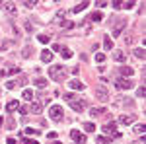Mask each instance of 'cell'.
<instances>
[{
    "mask_svg": "<svg viewBox=\"0 0 146 144\" xmlns=\"http://www.w3.org/2000/svg\"><path fill=\"white\" fill-rule=\"evenodd\" d=\"M49 76L53 78L55 82H58V80H64V78H66V68L62 66V64L51 66V68H49Z\"/></svg>",
    "mask_w": 146,
    "mask_h": 144,
    "instance_id": "1",
    "label": "cell"
},
{
    "mask_svg": "<svg viewBox=\"0 0 146 144\" xmlns=\"http://www.w3.org/2000/svg\"><path fill=\"white\" fill-rule=\"evenodd\" d=\"M49 117H51L53 121H60V119L64 117V109H62L60 105H51V107H49Z\"/></svg>",
    "mask_w": 146,
    "mask_h": 144,
    "instance_id": "2",
    "label": "cell"
},
{
    "mask_svg": "<svg viewBox=\"0 0 146 144\" xmlns=\"http://www.w3.org/2000/svg\"><path fill=\"white\" fill-rule=\"evenodd\" d=\"M133 86H135V82L131 78H119V80H115V88L117 90H131Z\"/></svg>",
    "mask_w": 146,
    "mask_h": 144,
    "instance_id": "3",
    "label": "cell"
},
{
    "mask_svg": "<svg viewBox=\"0 0 146 144\" xmlns=\"http://www.w3.org/2000/svg\"><path fill=\"white\" fill-rule=\"evenodd\" d=\"M25 84H27V78H18V80H8L6 82V88L14 90V88H18V86H25Z\"/></svg>",
    "mask_w": 146,
    "mask_h": 144,
    "instance_id": "4",
    "label": "cell"
},
{
    "mask_svg": "<svg viewBox=\"0 0 146 144\" xmlns=\"http://www.w3.org/2000/svg\"><path fill=\"white\" fill-rule=\"evenodd\" d=\"M70 138H72V140H74V142H76V144H84V142H86V140H88V138H86L84 134L80 133V131H74V129L70 131Z\"/></svg>",
    "mask_w": 146,
    "mask_h": 144,
    "instance_id": "5",
    "label": "cell"
},
{
    "mask_svg": "<svg viewBox=\"0 0 146 144\" xmlns=\"http://www.w3.org/2000/svg\"><path fill=\"white\" fill-rule=\"evenodd\" d=\"M96 98L100 101H109V92L105 88H101V86H98V88H96Z\"/></svg>",
    "mask_w": 146,
    "mask_h": 144,
    "instance_id": "6",
    "label": "cell"
},
{
    "mask_svg": "<svg viewBox=\"0 0 146 144\" xmlns=\"http://www.w3.org/2000/svg\"><path fill=\"white\" fill-rule=\"evenodd\" d=\"M127 27V20H121V22L117 23L115 27H113V37H119V35L123 33V29Z\"/></svg>",
    "mask_w": 146,
    "mask_h": 144,
    "instance_id": "7",
    "label": "cell"
},
{
    "mask_svg": "<svg viewBox=\"0 0 146 144\" xmlns=\"http://www.w3.org/2000/svg\"><path fill=\"white\" fill-rule=\"evenodd\" d=\"M68 88H70V90H76V92H82V90L86 88V86H84V84H82L80 80H76V78H72V80L68 82Z\"/></svg>",
    "mask_w": 146,
    "mask_h": 144,
    "instance_id": "8",
    "label": "cell"
},
{
    "mask_svg": "<svg viewBox=\"0 0 146 144\" xmlns=\"http://www.w3.org/2000/svg\"><path fill=\"white\" fill-rule=\"evenodd\" d=\"M70 105H72V109L76 111V113H80V111L86 109V101H82V100H74V101H70Z\"/></svg>",
    "mask_w": 146,
    "mask_h": 144,
    "instance_id": "9",
    "label": "cell"
},
{
    "mask_svg": "<svg viewBox=\"0 0 146 144\" xmlns=\"http://www.w3.org/2000/svg\"><path fill=\"white\" fill-rule=\"evenodd\" d=\"M0 8H4V10L8 12V14H16V4L14 2H0Z\"/></svg>",
    "mask_w": 146,
    "mask_h": 144,
    "instance_id": "10",
    "label": "cell"
},
{
    "mask_svg": "<svg viewBox=\"0 0 146 144\" xmlns=\"http://www.w3.org/2000/svg\"><path fill=\"white\" fill-rule=\"evenodd\" d=\"M135 115H121L119 117V125H133L135 123Z\"/></svg>",
    "mask_w": 146,
    "mask_h": 144,
    "instance_id": "11",
    "label": "cell"
},
{
    "mask_svg": "<svg viewBox=\"0 0 146 144\" xmlns=\"http://www.w3.org/2000/svg\"><path fill=\"white\" fill-rule=\"evenodd\" d=\"M20 107V101H16V100H10L8 103H6V111H8V115L10 113H14V111Z\"/></svg>",
    "mask_w": 146,
    "mask_h": 144,
    "instance_id": "12",
    "label": "cell"
},
{
    "mask_svg": "<svg viewBox=\"0 0 146 144\" xmlns=\"http://www.w3.org/2000/svg\"><path fill=\"white\" fill-rule=\"evenodd\" d=\"M29 111L39 115V113L43 111V101H33V103H31V107H29Z\"/></svg>",
    "mask_w": 146,
    "mask_h": 144,
    "instance_id": "13",
    "label": "cell"
},
{
    "mask_svg": "<svg viewBox=\"0 0 146 144\" xmlns=\"http://www.w3.org/2000/svg\"><path fill=\"white\" fill-rule=\"evenodd\" d=\"M88 4H90L88 0H84V2H80V4H76V6L72 8V14H80L82 10H86V8H88Z\"/></svg>",
    "mask_w": 146,
    "mask_h": 144,
    "instance_id": "14",
    "label": "cell"
},
{
    "mask_svg": "<svg viewBox=\"0 0 146 144\" xmlns=\"http://www.w3.org/2000/svg\"><path fill=\"white\" fill-rule=\"evenodd\" d=\"M119 74H121V76H135V68L121 66V68H119Z\"/></svg>",
    "mask_w": 146,
    "mask_h": 144,
    "instance_id": "15",
    "label": "cell"
},
{
    "mask_svg": "<svg viewBox=\"0 0 146 144\" xmlns=\"http://www.w3.org/2000/svg\"><path fill=\"white\" fill-rule=\"evenodd\" d=\"M41 60H43V62H51V60H53V53H51L49 49H43V51H41Z\"/></svg>",
    "mask_w": 146,
    "mask_h": 144,
    "instance_id": "16",
    "label": "cell"
},
{
    "mask_svg": "<svg viewBox=\"0 0 146 144\" xmlns=\"http://www.w3.org/2000/svg\"><path fill=\"white\" fill-rule=\"evenodd\" d=\"M22 98H23L25 101H31V100H33V90L23 88V92H22Z\"/></svg>",
    "mask_w": 146,
    "mask_h": 144,
    "instance_id": "17",
    "label": "cell"
},
{
    "mask_svg": "<svg viewBox=\"0 0 146 144\" xmlns=\"http://www.w3.org/2000/svg\"><path fill=\"white\" fill-rule=\"evenodd\" d=\"M115 127H117V123H107V125L103 127V133H107V134L117 133V131H115Z\"/></svg>",
    "mask_w": 146,
    "mask_h": 144,
    "instance_id": "18",
    "label": "cell"
},
{
    "mask_svg": "<svg viewBox=\"0 0 146 144\" xmlns=\"http://www.w3.org/2000/svg\"><path fill=\"white\" fill-rule=\"evenodd\" d=\"M33 84L37 86V88H41V90L47 88V80L45 78H33Z\"/></svg>",
    "mask_w": 146,
    "mask_h": 144,
    "instance_id": "19",
    "label": "cell"
},
{
    "mask_svg": "<svg viewBox=\"0 0 146 144\" xmlns=\"http://www.w3.org/2000/svg\"><path fill=\"white\" fill-rule=\"evenodd\" d=\"M90 20H92V22H101V20H103V14H101L100 10H98V12H92V14H90Z\"/></svg>",
    "mask_w": 146,
    "mask_h": 144,
    "instance_id": "20",
    "label": "cell"
},
{
    "mask_svg": "<svg viewBox=\"0 0 146 144\" xmlns=\"http://www.w3.org/2000/svg\"><path fill=\"white\" fill-rule=\"evenodd\" d=\"M103 111H105V109H101V107H92L90 115H92V117H100V115H103Z\"/></svg>",
    "mask_w": 146,
    "mask_h": 144,
    "instance_id": "21",
    "label": "cell"
},
{
    "mask_svg": "<svg viewBox=\"0 0 146 144\" xmlns=\"http://www.w3.org/2000/svg\"><path fill=\"white\" fill-rule=\"evenodd\" d=\"M135 56L138 58V60H144V49H142V47H136L135 49Z\"/></svg>",
    "mask_w": 146,
    "mask_h": 144,
    "instance_id": "22",
    "label": "cell"
},
{
    "mask_svg": "<svg viewBox=\"0 0 146 144\" xmlns=\"http://www.w3.org/2000/svg\"><path fill=\"white\" fill-rule=\"evenodd\" d=\"M109 142H111V140H109L105 134H100V136L96 138V144H109Z\"/></svg>",
    "mask_w": 146,
    "mask_h": 144,
    "instance_id": "23",
    "label": "cell"
},
{
    "mask_svg": "<svg viewBox=\"0 0 146 144\" xmlns=\"http://www.w3.org/2000/svg\"><path fill=\"white\" fill-rule=\"evenodd\" d=\"M113 58H115L117 62H123V60H125V55H123V51H115V53H113Z\"/></svg>",
    "mask_w": 146,
    "mask_h": 144,
    "instance_id": "24",
    "label": "cell"
},
{
    "mask_svg": "<svg viewBox=\"0 0 146 144\" xmlns=\"http://www.w3.org/2000/svg\"><path fill=\"white\" fill-rule=\"evenodd\" d=\"M103 47H105V49H113V41H111V37H107V35L103 37Z\"/></svg>",
    "mask_w": 146,
    "mask_h": 144,
    "instance_id": "25",
    "label": "cell"
},
{
    "mask_svg": "<svg viewBox=\"0 0 146 144\" xmlns=\"http://www.w3.org/2000/svg\"><path fill=\"white\" fill-rule=\"evenodd\" d=\"M84 131H86V133H94V131H96V125H94V123H86V125H84Z\"/></svg>",
    "mask_w": 146,
    "mask_h": 144,
    "instance_id": "26",
    "label": "cell"
},
{
    "mask_svg": "<svg viewBox=\"0 0 146 144\" xmlns=\"http://www.w3.org/2000/svg\"><path fill=\"white\" fill-rule=\"evenodd\" d=\"M125 43H127V45H133V43H135V35H133V33H127V35H125Z\"/></svg>",
    "mask_w": 146,
    "mask_h": 144,
    "instance_id": "27",
    "label": "cell"
},
{
    "mask_svg": "<svg viewBox=\"0 0 146 144\" xmlns=\"http://www.w3.org/2000/svg\"><path fill=\"white\" fill-rule=\"evenodd\" d=\"M37 39H39V43H43V45H47L49 41H51V37H49V35H37Z\"/></svg>",
    "mask_w": 146,
    "mask_h": 144,
    "instance_id": "28",
    "label": "cell"
},
{
    "mask_svg": "<svg viewBox=\"0 0 146 144\" xmlns=\"http://www.w3.org/2000/svg\"><path fill=\"white\" fill-rule=\"evenodd\" d=\"M8 74H20V66H10L6 70V76H8Z\"/></svg>",
    "mask_w": 146,
    "mask_h": 144,
    "instance_id": "29",
    "label": "cell"
},
{
    "mask_svg": "<svg viewBox=\"0 0 146 144\" xmlns=\"http://www.w3.org/2000/svg\"><path fill=\"white\" fill-rule=\"evenodd\" d=\"M60 55H62V58H70L72 56V51L70 49H60Z\"/></svg>",
    "mask_w": 146,
    "mask_h": 144,
    "instance_id": "30",
    "label": "cell"
},
{
    "mask_svg": "<svg viewBox=\"0 0 146 144\" xmlns=\"http://www.w3.org/2000/svg\"><path fill=\"white\" fill-rule=\"evenodd\" d=\"M22 55L25 56V58H27V56H31V55H33V49H31V47L27 45V49H23V51H22Z\"/></svg>",
    "mask_w": 146,
    "mask_h": 144,
    "instance_id": "31",
    "label": "cell"
},
{
    "mask_svg": "<svg viewBox=\"0 0 146 144\" xmlns=\"http://www.w3.org/2000/svg\"><path fill=\"white\" fill-rule=\"evenodd\" d=\"M74 25H76L74 22H62V27L64 29H74Z\"/></svg>",
    "mask_w": 146,
    "mask_h": 144,
    "instance_id": "32",
    "label": "cell"
},
{
    "mask_svg": "<svg viewBox=\"0 0 146 144\" xmlns=\"http://www.w3.org/2000/svg\"><path fill=\"white\" fill-rule=\"evenodd\" d=\"M96 62H105V55L103 53H96Z\"/></svg>",
    "mask_w": 146,
    "mask_h": 144,
    "instance_id": "33",
    "label": "cell"
},
{
    "mask_svg": "<svg viewBox=\"0 0 146 144\" xmlns=\"http://www.w3.org/2000/svg\"><path fill=\"white\" fill-rule=\"evenodd\" d=\"M18 111H20L22 115H27V113H29V107H27V105H20V107H18Z\"/></svg>",
    "mask_w": 146,
    "mask_h": 144,
    "instance_id": "34",
    "label": "cell"
},
{
    "mask_svg": "<svg viewBox=\"0 0 146 144\" xmlns=\"http://www.w3.org/2000/svg\"><path fill=\"white\" fill-rule=\"evenodd\" d=\"M6 127H8V129H16V121H14L12 117H8V121H6Z\"/></svg>",
    "mask_w": 146,
    "mask_h": 144,
    "instance_id": "35",
    "label": "cell"
},
{
    "mask_svg": "<svg viewBox=\"0 0 146 144\" xmlns=\"http://www.w3.org/2000/svg\"><path fill=\"white\" fill-rule=\"evenodd\" d=\"M136 96H138V98H144V96H146V90L142 88V86H140V88L136 90Z\"/></svg>",
    "mask_w": 146,
    "mask_h": 144,
    "instance_id": "36",
    "label": "cell"
},
{
    "mask_svg": "<svg viewBox=\"0 0 146 144\" xmlns=\"http://www.w3.org/2000/svg\"><path fill=\"white\" fill-rule=\"evenodd\" d=\"M64 100H66L68 103H70V101H74V100H76V96H74V94H64Z\"/></svg>",
    "mask_w": 146,
    "mask_h": 144,
    "instance_id": "37",
    "label": "cell"
},
{
    "mask_svg": "<svg viewBox=\"0 0 146 144\" xmlns=\"http://www.w3.org/2000/svg\"><path fill=\"white\" fill-rule=\"evenodd\" d=\"M23 134H39V131H35V129L29 127V129H25V133H23Z\"/></svg>",
    "mask_w": 146,
    "mask_h": 144,
    "instance_id": "38",
    "label": "cell"
},
{
    "mask_svg": "<svg viewBox=\"0 0 146 144\" xmlns=\"http://www.w3.org/2000/svg\"><path fill=\"white\" fill-rule=\"evenodd\" d=\"M96 6H98V8H105V6H107V2H105V0H98V2H96Z\"/></svg>",
    "mask_w": 146,
    "mask_h": 144,
    "instance_id": "39",
    "label": "cell"
},
{
    "mask_svg": "<svg viewBox=\"0 0 146 144\" xmlns=\"http://www.w3.org/2000/svg\"><path fill=\"white\" fill-rule=\"evenodd\" d=\"M113 8H115V10H121V8H123V4H121L119 0H115V2H113Z\"/></svg>",
    "mask_w": 146,
    "mask_h": 144,
    "instance_id": "40",
    "label": "cell"
},
{
    "mask_svg": "<svg viewBox=\"0 0 146 144\" xmlns=\"http://www.w3.org/2000/svg\"><path fill=\"white\" fill-rule=\"evenodd\" d=\"M123 8H127V10H131V8H135V2L131 0V2H127V4H123Z\"/></svg>",
    "mask_w": 146,
    "mask_h": 144,
    "instance_id": "41",
    "label": "cell"
},
{
    "mask_svg": "<svg viewBox=\"0 0 146 144\" xmlns=\"http://www.w3.org/2000/svg\"><path fill=\"white\" fill-rule=\"evenodd\" d=\"M6 142H8V144H20V140H18V138H10V136H8V140H6Z\"/></svg>",
    "mask_w": 146,
    "mask_h": 144,
    "instance_id": "42",
    "label": "cell"
},
{
    "mask_svg": "<svg viewBox=\"0 0 146 144\" xmlns=\"http://www.w3.org/2000/svg\"><path fill=\"white\" fill-rule=\"evenodd\" d=\"M23 6H25V8H33L35 2H25V0H23Z\"/></svg>",
    "mask_w": 146,
    "mask_h": 144,
    "instance_id": "43",
    "label": "cell"
},
{
    "mask_svg": "<svg viewBox=\"0 0 146 144\" xmlns=\"http://www.w3.org/2000/svg\"><path fill=\"white\" fill-rule=\"evenodd\" d=\"M23 27H25V31H27V33L31 31V23H29V22H25V23H23Z\"/></svg>",
    "mask_w": 146,
    "mask_h": 144,
    "instance_id": "44",
    "label": "cell"
},
{
    "mask_svg": "<svg viewBox=\"0 0 146 144\" xmlns=\"http://www.w3.org/2000/svg\"><path fill=\"white\" fill-rule=\"evenodd\" d=\"M56 18H58V20H62V18H64V10H58V12H56Z\"/></svg>",
    "mask_w": 146,
    "mask_h": 144,
    "instance_id": "45",
    "label": "cell"
},
{
    "mask_svg": "<svg viewBox=\"0 0 146 144\" xmlns=\"http://www.w3.org/2000/svg\"><path fill=\"white\" fill-rule=\"evenodd\" d=\"M136 133H138V134H144V127H142V125H138V127H136Z\"/></svg>",
    "mask_w": 146,
    "mask_h": 144,
    "instance_id": "46",
    "label": "cell"
},
{
    "mask_svg": "<svg viewBox=\"0 0 146 144\" xmlns=\"http://www.w3.org/2000/svg\"><path fill=\"white\" fill-rule=\"evenodd\" d=\"M23 142H25V144H39V142H37V140H31V138H25Z\"/></svg>",
    "mask_w": 146,
    "mask_h": 144,
    "instance_id": "47",
    "label": "cell"
},
{
    "mask_svg": "<svg viewBox=\"0 0 146 144\" xmlns=\"http://www.w3.org/2000/svg\"><path fill=\"white\" fill-rule=\"evenodd\" d=\"M51 144H60V140H56V142H51Z\"/></svg>",
    "mask_w": 146,
    "mask_h": 144,
    "instance_id": "48",
    "label": "cell"
},
{
    "mask_svg": "<svg viewBox=\"0 0 146 144\" xmlns=\"http://www.w3.org/2000/svg\"><path fill=\"white\" fill-rule=\"evenodd\" d=\"M2 123H4V119H2V117H0V125H2Z\"/></svg>",
    "mask_w": 146,
    "mask_h": 144,
    "instance_id": "49",
    "label": "cell"
}]
</instances>
